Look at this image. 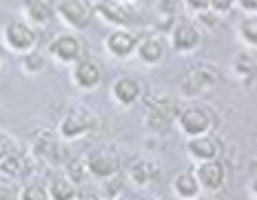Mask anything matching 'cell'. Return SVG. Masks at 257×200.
<instances>
[{"instance_id":"31","label":"cell","mask_w":257,"mask_h":200,"mask_svg":"<svg viewBox=\"0 0 257 200\" xmlns=\"http://www.w3.org/2000/svg\"><path fill=\"white\" fill-rule=\"evenodd\" d=\"M17 148V144H15V140L9 136V133L7 131H3V129H0V162H3L13 150Z\"/></svg>"},{"instance_id":"11","label":"cell","mask_w":257,"mask_h":200,"mask_svg":"<svg viewBox=\"0 0 257 200\" xmlns=\"http://www.w3.org/2000/svg\"><path fill=\"white\" fill-rule=\"evenodd\" d=\"M186 154L192 162H209V160H219L223 156V142L215 131L201 133L195 138H186Z\"/></svg>"},{"instance_id":"14","label":"cell","mask_w":257,"mask_h":200,"mask_svg":"<svg viewBox=\"0 0 257 200\" xmlns=\"http://www.w3.org/2000/svg\"><path fill=\"white\" fill-rule=\"evenodd\" d=\"M35 166H37V160L31 152L15 148L0 162V176L7 180H13V182H23L35 172Z\"/></svg>"},{"instance_id":"17","label":"cell","mask_w":257,"mask_h":200,"mask_svg":"<svg viewBox=\"0 0 257 200\" xmlns=\"http://www.w3.org/2000/svg\"><path fill=\"white\" fill-rule=\"evenodd\" d=\"M166 49H168V41L162 33H152L146 37H140L138 47H136V57L144 63V65H160L166 57Z\"/></svg>"},{"instance_id":"32","label":"cell","mask_w":257,"mask_h":200,"mask_svg":"<svg viewBox=\"0 0 257 200\" xmlns=\"http://www.w3.org/2000/svg\"><path fill=\"white\" fill-rule=\"evenodd\" d=\"M180 3L192 15H201V13L209 11V0H180Z\"/></svg>"},{"instance_id":"25","label":"cell","mask_w":257,"mask_h":200,"mask_svg":"<svg viewBox=\"0 0 257 200\" xmlns=\"http://www.w3.org/2000/svg\"><path fill=\"white\" fill-rule=\"evenodd\" d=\"M237 39L245 49L257 47V19L255 17H243L237 23Z\"/></svg>"},{"instance_id":"5","label":"cell","mask_w":257,"mask_h":200,"mask_svg":"<svg viewBox=\"0 0 257 200\" xmlns=\"http://www.w3.org/2000/svg\"><path fill=\"white\" fill-rule=\"evenodd\" d=\"M85 168H87V174L89 178H95V180H107V178H113L121 172V156L117 152L115 146H97L93 150H89L85 156Z\"/></svg>"},{"instance_id":"22","label":"cell","mask_w":257,"mask_h":200,"mask_svg":"<svg viewBox=\"0 0 257 200\" xmlns=\"http://www.w3.org/2000/svg\"><path fill=\"white\" fill-rule=\"evenodd\" d=\"M255 49H241L233 59H231V73L237 81L251 83L255 79Z\"/></svg>"},{"instance_id":"27","label":"cell","mask_w":257,"mask_h":200,"mask_svg":"<svg viewBox=\"0 0 257 200\" xmlns=\"http://www.w3.org/2000/svg\"><path fill=\"white\" fill-rule=\"evenodd\" d=\"M65 174L81 188L85 182H87V178H89V174H87V168H85V160H83V156H75V158H71V160H67L65 162Z\"/></svg>"},{"instance_id":"26","label":"cell","mask_w":257,"mask_h":200,"mask_svg":"<svg viewBox=\"0 0 257 200\" xmlns=\"http://www.w3.org/2000/svg\"><path fill=\"white\" fill-rule=\"evenodd\" d=\"M17 200H51V196H49L47 184H43L39 180H31L19 188Z\"/></svg>"},{"instance_id":"28","label":"cell","mask_w":257,"mask_h":200,"mask_svg":"<svg viewBox=\"0 0 257 200\" xmlns=\"http://www.w3.org/2000/svg\"><path fill=\"white\" fill-rule=\"evenodd\" d=\"M176 7H178V3L176 0H158L156 3V13H158V17L160 19H168V21H172V25L176 23Z\"/></svg>"},{"instance_id":"3","label":"cell","mask_w":257,"mask_h":200,"mask_svg":"<svg viewBox=\"0 0 257 200\" xmlns=\"http://www.w3.org/2000/svg\"><path fill=\"white\" fill-rule=\"evenodd\" d=\"M31 154L35 160L55 168L65 166L67 162V150L63 146V140L57 136V131H51L49 127H35L31 131Z\"/></svg>"},{"instance_id":"19","label":"cell","mask_w":257,"mask_h":200,"mask_svg":"<svg viewBox=\"0 0 257 200\" xmlns=\"http://www.w3.org/2000/svg\"><path fill=\"white\" fill-rule=\"evenodd\" d=\"M23 19L33 29H47L55 17V9L49 0H23Z\"/></svg>"},{"instance_id":"34","label":"cell","mask_w":257,"mask_h":200,"mask_svg":"<svg viewBox=\"0 0 257 200\" xmlns=\"http://www.w3.org/2000/svg\"><path fill=\"white\" fill-rule=\"evenodd\" d=\"M75 200H101V196H99L97 192H93V190H81V188H79Z\"/></svg>"},{"instance_id":"21","label":"cell","mask_w":257,"mask_h":200,"mask_svg":"<svg viewBox=\"0 0 257 200\" xmlns=\"http://www.w3.org/2000/svg\"><path fill=\"white\" fill-rule=\"evenodd\" d=\"M158 176H160L158 164L152 160H146V158H136L130 162V166H127V178H130L132 184H136L140 188L152 184Z\"/></svg>"},{"instance_id":"9","label":"cell","mask_w":257,"mask_h":200,"mask_svg":"<svg viewBox=\"0 0 257 200\" xmlns=\"http://www.w3.org/2000/svg\"><path fill=\"white\" fill-rule=\"evenodd\" d=\"M47 55L51 61L59 65H73L77 63L85 53H83V43L77 35L73 33H59L55 35L49 45H47Z\"/></svg>"},{"instance_id":"16","label":"cell","mask_w":257,"mask_h":200,"mask_svg":"<svg viewBox=\"0 0 257 200\" xmlns=\"http://www.w3.org/2000/svg\"><path fill=\"white\" fill-rule=\"evenodd\" d=\"M195 176L201 184L203 192H219L227 184V166L219 160H209V162H197Z\"/></svg>"},{"instance_id":"15","label":"cell","mask_w":257,"mask_h":200,"mask_svg":"<svg viewBox=\"0 0 257 200\" xmlns=\"http://www.w3.org/2000/svg\"><path fill=\"white\" fill-rule=\"evenodd\" d=\"M140 35L134 29H113L111 33L105 35L103 39V49L113 57V59H130L136 55Z\"/></svg>"},{"instance_id":"6","label":"cell","mask_w":257,"mask_h":200,"mask_svg":"<svg viewBox=\"0 0 257 200\" xmlns=\"http://www.w3.org/2000/svg\"><path fill=\"white\" fill-rule=\"evenodd\" d=\"M3 41H5V47L11 53L25 55V53L37 49V45H39V33L23 17H15V19H11L5 25V29H3Z\"/></svg>"},{"instance_id":"8","label":"cell","mask_w":257,"mask_h":200,"mask_svg":"<svg viewBox=\"0 0 257 200\" xmlns=\"http://www.w3.org/2000/svg\"><path fill=\"white\" fill-rule=\"evenodd\" d=\"M203 45V29L190 21H176L168 31V47L178 55H190Z\"/></svg>"},{"instance_id":"2","label":"cell","mask_w":257,"mask_h":200,"mask_svg":"<svg viewBox=\"0 0 257 200\" xmlns=\"http://www.w3.org/2000/svg\"><path fill=\"white\" fill-rule=\"evenodd\" d=\"M97 115L87 105H73L65 115L61 117L57 125V136L63 142H77L87 138L89 133L97 129Z\"/></svg>"},{"instance_id":"13","label":"cell","mask_w":257,"mask_h":200,"mask_svg":"<svg viewBox=\"0 0 257 200\" xmlns=\"http://www.w3.org/2000/svg\"><path fill=\"white\" fill-rule=\"evenodd\" d=\"M101 79H103L101 65L93 57L83 55L77 63L71 65V81L81 91H95L101 85Z\"/></svg>"},{"instance_id":"33","label":"cell","mask_w":257,"mask_h":200,"mask_svg":"<svg viewBox=\"0 0 257 200\" xmlns=\"http://www.w3.org/2000/svg\"><path fill=\"white\" fill-rule=\"evenodd\" d=\"M235 7L247 17L257 15V0H235Z\"/></svg>"},{"instance_id":"1","label":"cell","mask_w":257,"mask_h":200,"mask_svg":"<svg viewBox=\"0 0 257 200\" xmlns=\"http://www.w3.org/2000/svg\"><path fill=\"white\" fill-rule=\"evenodd\" d=\"M219 83H221V69L217 67V63L201 61L192 69H188L180 79V95L184 99H197L213 91Z\"/></svg>"},{"instance_id":"23","label":"cell","mask_w":257,"mask_h":200,"mask_svg":"<svg viewBox=\"0 0 257 200\" xmlns=\"http://www.w3.org/2000/svg\"><path fill=\"white\" fill-rule=\"evenodd\" d=\"M47 190L51 200H75L79 186L65 174V172H57L49 182H47Z\"/></svg>"},{"instance_id":"10","label":"cell","mask_w":257,"mask_h":200,"mask_svg":"<svg viewBox=\"0 0 257 200\" xmlns=\"http://www.w3.org/2000/svg\"><path fill=\"white\" fill-rule=\"evenodd\" d=\"M61 23L71 31H83L93 19V9L87 0H59L53 7Z\"/></svg>"},{"instance_id":"20","label":"cell","mask_w":257,"mask_h":200,"mask_svg":"<svg viewBox=\"0 0 257 200\" xmlns=\"http://www.w3.org/2000/svg\"><path fill=\"white\" fill-rule=\"evenodd\" d=\"M170 188L176 194V198H180V200H197L203 194L201 184H199V180L195 176V170L192 168L176 172L172 182H170Z\"/></svg>"},{"instance_id":"37","label":"cell","mask_w":257,"mask_h":200,"mask_svg":"<svg viewBox=\"0 0 257 200\" xmlns=\"http://www.w3.org/2000/svg\"><path fill=\"white\" fill-rule=\"evenodd\" d=\"M253 200H255V198H253Z\"/></svg>"},{"instance_id":"12","label":"cell","mask_w":257,"mask_h":200,"mask_svg":"<svg viewBox=\"0 0 257 200\" xmlns=\"http://www.w3.org/2000/svg\"><path fill=\"white\" fill-rule=\"evenodd\" d=\"M93 15H99L105 23L113 25L115 29H134L136 17H134V7L121 5L117 0H95L91 5Z\"/></svg>"},{"instance_id":"36","label":"cell","mask_w":257,"mask_h":200,"mask_svg":"<svg viewBox=\"0 0 257 200\" xmlns=\"http://www.w3.org/2000/svg\"><path fill=\"white\" fill-rule=\"evenodd\" d=\"M0 65H3V51H0Z\"/></svg>"},{"instance_id":"30","label":"cell","mask_w":257,"mask_h":200,"mask_svg":"<svg viewBox=\"0 0 257 200\" xmlns=\"http://www.w3.org/2000/svg\"><path fill=\"white\" fill-rule=\"evenodd\" d=\"M235 9V0H209V11L217 17H225Z\"/></svg>"},{"instance_id":"4","label":"cell","mask_w":257,"mask_h":200,"mask_svg":"<svg viewBox=\"0 0 257 200\" xmlns=\"http://www.w3.org/2000/svg\"><path fill=\"white\" fill-rule=\"evenodd\" d=\"M176 125L184 133L186 138H195L201 133H209L215 129V113L211 107L199 103V101H190L180 105L176 113Z\"/></svg>"},{"instance_id":"18","label":"cell","mask_w":257,"mask_h":200,"mask_svg":"<svg viewBox=\"0 0 257 200\" xmlns=\"http://www.w3.org/2000/svg\"><path fill=\"white\" fill-rule=\"evenodd\" d=\"M144 93L142 83L132 75H119L111 83V97L121 107H132Z\"/></svg>"},{"instance_id":"35","label":"cell","mask_w":257,"mask_h":200,"mask_svg":"<svg viewBox=\"0 0 257 200\" xmlns=\"http://www.w3.org/2000/svg\"><path fill=\"white\" fill-rule=\"evenodd\" d=\"M117 3H121V5H127V7H136L140 0H117Z\"/></svg>"},{"instance_id":"24","label":"cell","mask_w":257,"mask_h":200,"mask_svg":"<svg viewBox=\"0 0 257 200\" xmlns=\"http://www.w3.org/2000/svg\"><path fill=\"white\" fill-rule=\"evenodd\" d=\"M49 67V55L39 51V49H33L29 53L23 55V71L27 75H41L45 69Z\"/></svg>"},{"instance_id":"29","label":"cell","mask_w":257,"mask_h":200,"mask_svg":"<svg viewBox=\"0 0 257 200\" xmlns=\"http://www.w3.org/2000/svg\"><path fill=\"white\" fill-rule=\"evenodd\" d=\"M17 194H19L17 182L0 176V200H17Z\"/></svg>"},{"instance_id":"7","label":"cell","mask_w":257,"mask_h":200,"mask_svg":"<svg viewBox=\"0 0 257 200\" xmlns=\"http://www.w3.org/2000/svg\"><path fill=\"white\" fill-rule=\"evenodd\" d=\"M180 101L168 93H160V95H150L146 99V117L144 123L154 129V131H162L164 127H168L174 119L176 113L180 109Z\"/></svg>"}]
</instances>
